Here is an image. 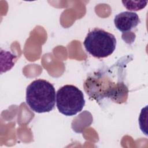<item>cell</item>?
Masks as SVG:
<instances>
[{"label":"cell","instance_id":"obj_3","mask_svg":"<svg viewBox=\"0 0 148 148\" xmlns=\"http://www.w3.org/2000/svg\"><path fill=\"white\" fill-rule=\"evenodd\" d=\"M116 39L112 34L98 28L89 31L83 42L86 51L97 58L110 56L116 49Z\"/></svg>","mask_w":148,"mask_h":148},{"label":"cell","instance_id":"obj_4","mask_svg":"<svg viewBox=\"0 0 148 148\" xmlns=\"http://www.w3.org/2000/svg\"><path fill=\"white\" fill-rule=\"evenodd\" d=\"M56 105L58 111L62 114L74 116L81 112L85 105L83 93L73 85H65L57 91Z\"/></svg>","mask_w":148,"mask_h":148},{"label":"cell","instance_id":"obj_2","mask_svg":"<svg viewBox=\"0 0 148 148\" xmlns=\"http://www.w3.org/2000/svg\"><path fill=\"white\" fill-rule=\"evenodd\" d=\"M56 99L55 88L46 80H35L27 87L26 103L35 112L42 113L51 111L54 108Z\"/></svg>","mask_w":148,"mask_h":148},{"label":"cell","instance_id":"obj_5","mask_svg":"<svg viewBox=\"0 0 148 148\" xmlns=\"http://www.w3.org/2000/svg\"><path fill=\"white\" fill-rule=\"evenodd\" d=\"M140 23L138 15L133 12H123L117 14L114 19L116 28L122 32H126L135 28Z\"/></svg>","mask_w":148,"mask_h":148},{"label":"cell","instance_id":"obj_6","mask_svg":"<svg viewBox=\"0 0 148 148\" xmlns=\"http://www.w3.org/2000/svg\"><path fill=\"white\" fill-rule=\"evenodd\" d=\"M124 6L130 10H135L137 11L139 10H141L144 8L147 3V1H138L136 4L133 5L130 3V1H122Z\"/></svg>","mask_w":148,"mask_h":148},{"label":"cell","instance_id":"obj_1","mask_svg":"<svg viewBox=\"0 0 148 148\" xmlns=\"http://www.w3.org/2000/svg\"><path fill=\"white\" fill-rule=\"evenodd\" d=\"M110 69L99 70L89 75L84 83V88L89 97L99 102L109 98L117 102L124 101L127 98L128 88L120 79L114 80L116 76L109 73Z\"/></svg>","mask_w":148,"mask_h":148}]
</instances>
